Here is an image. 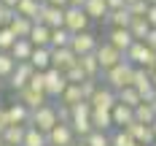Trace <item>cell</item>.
Listing matches in <instances>:
<instances>
[{
  "mask_svg": "<svg viewBox=\"0 0 156 146\" xmlns=\"http://www.w3.org/2000/svg\"><path fill=\"white\" fill-rule=\"evenodd\" d=\"M145 19L151 22V27H156V3H151V6H148V11H145Z\"/></svg>",
  "mask_w": 156,
  "mask_h": 146,
  "instance_id": "obj_44",
  "label": "cell"
},
{
  "mask_svg": "<svg viewBox=\"0 0 156 146\" xmlns=\"http://www.w3.org/2000/svg\"><path fill=\"white\" fill-rule=\"evenodd\" d=\"M65 76H67V81H70V84H83V81L89 79V76H86V73H83V68H81V65H73V68H70V70H65Z\"/></svg>",
  "mask_w": 156,
  "mask_h": 146,
  "instance_id": "obj_40",
  "label": "cell"
},
{
  "mask_svg": "<svg viewBox=\"0 0 156 146\" xmlns=\"http://www.w3.org/2000/svg\"><path fill=\"white\" fill-rule=\"evenodd\" d=\"M73 43V32L67 27H54L51 30V49H62V46H70Z\"/></svg>",
  "mask_w": 156,
  "mask_h": 146,
  "instance_id": "obj_32",
  "label": "cell"
},
{
  "mask_svg": "<svg viewBox=\"0 0 156 146\" xmlns=\"http://www.w3.org/2000/svg\"><path fill=\"white\" fill-rule=\"evenodd\" d=\"M48 3H51V6H59V8H67V6H70V0H48Z\"/></svg>",
  "mask_w": 156,
  "mask_h": 146,
  "instance_id": "obj_47",
  "label": "cell"
},
{
  "mask_svg": "<svg viewBox=\"0 0 156 146\" xmlns=\"http://www.w3.org/2000/svg\"><path fill=\"white\" fill-rule=\"evenodd\" d=\"M89 14H86V8L83 6H67L65 8V27L70 32H83L89 30Z\"/></svg>",
  "mask_w": 156,
  "mask_h": 146,
  "instance_id": "obj_4",
  "label": "cell"
},
{
  "mask_svg": "<svg viewBox=\"0 0 156 146\" xmlns=\"http://www.w3.org/2000/svg\"><path fill=\"white\" fill-rule=\"evenodd\" d=\"M148 6H151L148 0H135V3H129L126 8H129V14H132V16H145V11H148Z\"/></svg>",
  "mask_w": 156,
  "mask_h": 146,
  "instance_id": "obj_41",
  "label": "cell"
},
{
  "mask_svg": "<svg viewBox=\"0 0 156 146\" xmlns=\"http://www.w3.org/2000/svg\"><path fill=\"white\" fill-rule=\"evenodd\" d=\"M0 3H3V6H11V8H16V3H19V0H0Z\"/></svg>",
  "mask_w": 156,
  "mask_h": 146,
  "instance_id": "obj_48",
  "label": "cell"
},
{
  "mask_svg": "<svg viewBox=\"0 0 156 146\" xmlns=\"http://www.w3.org/2000/svg\"><path fill=\"white\" fill-rule=\"evenodd\" d=\"M132 87H135V89L143 95V100H151V97L156 95V87H154V81H151V73H148L145 68H135Z\"/></svg>",
  "mask_w": 156,
  "mask_h": 146,
  "instance_id": "obj_11",
  "label": "cell"
},
{
  "mask_svg": "<svg viewBox=\"0 0 156 146\" xmlns=\"http://www.w3.org/2000/svg\"><path fill=\"white\" fill-rule=\"evenodd\" d=\"M83 141H86V146H110V138L105 135V130H92Z\"/></svg>",
  "mask_w": 156,
  "mask_h": 146,
  "instance_id": "obj_39",
  "label": "cell"
},
{
  "mask_svg": "<svg viewBox=\"0 0 156 146\" xmlns=\"http://www.w3.org/2000/svg\"><path fill=\"white\" fill-rule=\"evenodd\" d=\"M126 6V0H108V8L110 11H116V8H124Z\"/></svg>",
  "mask_w": 156,
  "mask_h": 146,
  "instance_id": "obj_46",
  "label": "cell"
},
{
  "mask_svg": "<svg viewBox=\"0 0 156 146\" xmlns=\"http://www.w3.org/2000/svg\"><path fill=\"white\" fill-rule=\"evenodd\" d=\"M32 51H35V46H32L30 38H16V43L11 46V54H14L16 62H27L32 57Z\"/></svg>",
  "mask_w": 156,
  "mask_h": 146,
  "instance_id": "obj_21",
  "label": "cell"
},
{
  "mask_svg": "<svg viewBox=\"0 0 156 146\" xmlns=\"http://www.w3.org/2000/svg\"><path fill=\"white\" fill-rule=\"evenodd\" d=\"M22 146H48V138L43 130H38L35 125H27V133H24V144Z\"/></svg>",
  "mask_w": 156,
  "mask_h": 146,
  "instance_id": "obj_30",
  "label": "cell"
},
{
  "mask_svg": "<svg viewBox=\"0 0 156 146\" xmlns=\"http://www.w3.org/2000/svg\"><path fill=\"white\" fill-rule=\"evenodd\" d=\"M83 8H86V14H89V19H97V22H102V19H108L110 8H108V0H86L83 3Z\"/></svg>",
  "mask_w": 156,
  "mask_h": 146,
  "instance_id": "obj_20",
  "label": "cell"
},
{
  "mask_svg": "<svg viewBox=\"0 0 156 146\" xmlns=\"http://www.w3.org/2000/svg\"><path fill=\"white\" fill-rule=\"evenodd\" d=\"M46 73V95L48 97H62V92L67 89V76H65L59 68H48V70H43Z\"/></svg>",
  "mask_w": 156,
  "mask_h": 146,
  "instance_id": "obj_7",
  "label": "cell"
},
{
  "mask_svg": "<svg viewBox=\"0 0 156 146\" xmlns=\"http://www.w3.org/2000/svg\"><path fill=\"white\" fill-rule=\"evenodd\" d=\"M41 24H46V27H65V8L59 6H51V3H43V8H41V19H38Z\"/></svg>",
  "mask_w": 156,
  "mask_h": 146,
  "instance_id": "obj_12",
  "label": "cell"
},
{
  "mask_svg": "<svg viewBox=\"0 0 156 146\" xmlns=\"http://www.w3.org/2000/svg\"><path fill=\"white\" fill-rule=\"evenodd\" d=\"M145 46H151L156 51V27H151V32L145 35Z\"/></svg>",
  "mask_w": 156,
  "mask_h": 146,
  "instance_id": "obj_45",
  "label": "cell"
},
{
  "mask_svg": "<svg viewBox=\"0 0 156 146\" xmlns=\"http://www.w3.org/2000/svg\"><path fill=\"white\" fill-rule=\"evenodd\" d=\"M110 114H113V125H121L124 130L135 122V108H132V106H126V103H116Z\"/></svg>",
  "mask_w": 156,
  "mask_h": 146,
  "instance_id": "obj_19",
  "label": "cell"
},
{
  "mask_svg": "<svg viewBox=\"0 0 156 146\" xmlns=\"http://www.w3.org/2000/svg\"><path fill=\"white\" fill-rule=\"evenodd\" d=\"M41 8H43V3H38V0H19V3H16V14L30 16L32 22L41 19Z\"/></svg>",
  "mask_w": 156,
  "mask_h": 146,
  "instance_id": "obj_26",
  "label": "cell"
},
{
  "mask_svg": "<svg viewBox=\"0 0 156 146\" xmlns=\"http://www.w3.org/2000/svg\"><path fill=\"white\" fill-rule=\"evenodd\" d=\"M119 103H126V106H132V108H137L143 103V95L129 84V87H124V89H119Z\"/></svg>",
  "mask_w": 156,
  "mask_h": 146,
  "instance_id": "obj_33",
  "label": "cell"
},
{
  "mask_svg": "<svg viewBox=\"0 0 156 146\" xmlns=\"http://www.w3.org/2000/svg\"><path fill=\"white\" fill-rule=\"evenodd\" d=\"M76 62H78V54H76L70 46L51 49V68H59V70L65 73V70H70Z\"/></svg>",
  "mask_w": 156,
  "mask_h": 146,
  "instance_id": "obj_13",
  "label": "cell"
},
{
  "mask_svg": "<svg viewBox=\"0 0 156 146\" xmlns=\"http://www.w3.org/2000/svg\"><path fill=\"white\" fill-rule=\"evenodd\" d=\"M8 125H11V122H8V111L0 106V135L5 133V127H8Z\"/></svg>",
  "mask_w": 156,
  "mask_h": 146,
  "instance_id": "obj_43",
  "label": "cell"
},
{
  "mask_svg": "<svg viewBox=\"0 0 156 146\" xmlns=\"http://www.w3.org/2000/svg\"><path fill=\"white\" fill-rule=\"evenodd\" d=\"M97 46H100V41H97L94 32H89V30L73 32V43H70V49L76 51L78 57H81V54H89V51H97Z\"/></svg>",
  "mask_w": 156,
  "mask_h": 146,
  "instance_id": "obj_9",
  "label": "cell"
},
{
  "mask_svg": "<svg viewBox=\"0 0 156 146\" xmlns=\"http://www.w3.org/2000/svg\"><path fill=\"white\" fill-rule=\"evenodd\" d=\"M108 41L113 43L116 49H121L126 54V49L135 43V35L129 32V27H110V32H108Z\"/></svg>",
  "mask_w": 156,
  "mask_h": 146,
  "instance_id": "obj_16",
  "label": "cell"
},
{
  "mask_svg": "<svg viewBox=\"0 0 156 146\" xmlns=\"http://www.w3.org/2000/svg\"><path fill=\"white\" fill-rule=\"evenodd\" d=\"M16 95H19V100H22L27 108H32V111L48 103V95H46V92H41V89H32V87H24V89H19Z\"/></svg>",
  "mask_w": 156,
  "mask_h": 146,
  "instance_id": "obj_15",
  "label": "cell"
},
{
  "mask_svg": "<svg viewBox=\"0 0 156 146\" xmlns=\"http://www.w3.org/2000/svg\"><path fill=\"white\" fill-rule=\"evenodd\" d=\"M5 146H8V144H5Z\"/></svg>",
  "mask_w": 156,
  "mask_h": 146,
  "instance_id": "obj_57",
  "label": "cell"
},
{
  "mask_svg": "<svg viewBox=\"0 0 156 146\" xmlns=\"http://www.w3.org/2000/svg\"><path fill=\"white\" fill-rule=\"evenodd\" d=\"M86 0H70V6H83Z\"/></svg>",
  "mask_w": 156,
  "mask_h": 146,
  "instance_id": "obj_50",
  "label": "cell"
},
{
  "mask_svg": "<svg viewBox=\"0 0 156 146\" xmlns=\"http://www.w3.org/2000/svg\"><path fill=\"white\" fill-rule=\"evenodd\" d=\"M97 60H100V68H102V73L108 70V68H113V65L124 62L126 54L121 51V49H116L110 41H105V43H100L97 46Z\"/></svg>",
  "mask_w": 156,
  "mask_h": 146,
  "instance_id": "obj_6",
  "label": "cell"
},
{
  "mask_svg": "<svg viewBox=\"0 0 156 146\" xmlns=\"http://www.w3.org/2000/svg\"><path fill=\"white\" fill-rule=\"evenodd\" d=\"M105 22H108L110 27H129V24H132V14H129V8L124 6V8H116V11H110Z\"/></svg>",
  "mask_w": 156,
  "mask_h": 146,
  "instance_id": "obj_28",
  "label": "cell"
},
{
  "mask_svg": "<svg viewBox=\"0 0 156 146\" xmlns=\"http://www.w3.org/2000/svg\"><path fill=\"white\" fill-rule=\"evenodd\" d=\"M0 146H5V141H3V135H0Z\"/></svg>",
  "mask_w": 156,
  "mask_h": 146,
  "instance_id": "obj_52",
  "label": "cell"
},
{
  "mask_svg": "<svg viewBox=\"0 0 156 146\" xmlns=\"http://www.w3.org/2000/svg\"><path fill=\"white\" fill-rule=\"evenodd\" d=\"M151 127H154V135H156V119H154V125H151Z\"/></svg>",
  "mask_w": 156,
  "mask_h": 146,
  "instance_id": "obj_51",
  "label": "cell"
},
{
  "mask_svg": "<svg viewBox=\"0 0 156 146\" xmlns=\"http://www.w3.org/2000/svg\"><path fill=\"white\" fill-rule=\"evenodd\" d=\"M5 111H8V122L11 125H30V119H32V108H27L22 100L11 103Z\"/></svg>",
  "mask_w": 156,
  "mask_h": 146,
  "instance_id": "obj_17",
  "label": "cell"
},
{
  "mask_svg": "<svg viewBox=\"0 0 156 146\" xmlns=\"http://www.w3.org/2000/svg\"><path fill=\"white\" fill-rule=\"evenodd\" d=\"M92 127L94 130L113 127V114H110L108 108H94V111H92Z\"/></svg>",
  "mask_w": 156,
  "mask_h": 146,
  "instance_id": "obj_29",
  "label": "cell"
},
{
  "mask_svg": "<svg viewBox=\"0 0 156 146\" xmlns=\"http://www.w3.org/2000/svg\"><path fill=\"white\" fill-rule=\"evenodd\" d=\"M78 65L83 68V73H86L89 79H97V73H102V68H100V60H97V51L81 54V57H78Z\"/></svg>",
  "mask_w": 156,
  "mask_h": 146,
  "instance_id": "obj_22",
  "label": "cell"
},
{
  "mask_svg": "<svg viewBox=\"0 0 156 146\" xmlns=\"http://www.w3.org/2000/svg\"><path fill=\"white\" fill-rule=\"evenodd\" d=\"M32 24H35V22H32L30 16H22V14H16V16H14V22H11L8 27H11V30L16 32V38H30V32H32Z\"/></svg>",
  "mask_w": 156,
  "mask_h": 146,
  "instance_id": "obj_27",
  "label": "cell"
},
{
  "mask_svg": "<svg viewBox=\"0 0 156 146\" xmlns=\"http://www.w3.org/2000/svg\"><path fill=\"white\" fill-rule=\"evenodd\" d=\"M148 3H156V0H148Z\"/></svg>",
  "mask_w": 156,
  "mask_h": 146,
  "instance_id": "obj_55",
  "label": "cell"
},
{
  "mask_svg": "<svg viewBox=\"0 0 156 146\" xmlns=\"http://www.w3.org/2000/svg\"><path fill=\"white\" fill-rule=\"evenodd\" d=\"M126 60L132 65H137V68L151 70V68H156V51L151 46H145V41H135L132 46L126 49Z\"/></svg>",
  "mask_w": 156,
  "mask_h": 146,
  "instance_id": "obj_3",
  "label": "cell"
},
{
  "mask_svg": "<svg viewBox=\"0 0 156 146\" xmlns=\"http://www.w3.org/2000/svg\"><path fill=\"white\" fill-rule=\"evenodd\" d=\"M30 41H32V46H51V27L35 22L32 32H30Z\"/></svg>",
  "mask_w": 156,
  "mask_h": 146,
  "instance_id": "obj_24",
  "label": "cell"
},
{
  "mask_svg": "<svg viewBox=\"0 0 156 146\" xmlns=\"http://www.w3.org/2000/svg\"><path fill=\"white\" fill-rule=\"evenodd\" d=\"M16 43V32L5 24V27H0V51H11V46Z\"/></svg>",
  "mask_w": 156,
  "mask_h": 146,
  "instance_id": "obj_38",
  "label": "cell"
},
{
  "mask_svg": "<svg viewBox=\"0 0 156 146\" xmlns=\"http://www.w3.org/2000/svg\"><path fill=\"white\" fill-rule=\"evenodd\" d=\"M30 125H35L38 130H43V133H48V130H54V125H59V114H57V108L54 106H41V108H35L32 111V119Z\"/></svg>",
  "mask_w": 156,
  "mask_h": 146,
  "instance_id": "obj_5",
  "label": "cell"
},
{
  "mask_svg": "<svg viewBox=\"0 0 156 146\" xmlns=\"http://www.w3.org/2000/svg\"><path fill=\"white\" fill-rule=\"evenodd\" d=\"M129 133H132V138H135V141H137V144H145V146H151L156 141V135H154V127H151V125H143V122H137V119H135V122H132V125H129Z\"/></svg>",
  "mask_w": 156,
  "mask_h": 146,
  "instance_id": "obj_18",
  "label": "cell"
},
{
  "mask_svg": "<svg viewBox=\"0 0 156 146\" xmlns=\"http://www.w3.org/2000/svg\"><path fill=\"white\" fill-rule=\"evenodd\" d=\"M135 119H137V122H143V125H154V119H156V108L148 103V100H143L140 106L135 108Z\"/></svg>",
  "mask_w": 156,
  "mask_h": 146,
  "instance_id": "obj_34",
  "label": "cell"
},
{
  "mask_svg": "<svg viewBox=\"0 0 156 146\" xmlns=\"http://www.w3.org/2000/svg\"><path fill=\"white\" fill-rule=\"evenodd\" d=\"M32 73H35V65L27 60V62H16V70L11 73V79H8V84H11V89H24L27 84H30L32 79Z\"/></svg>",
  "mask_w": 156,
  "mask_h": 146,
  "instance_id": "obj_10",
  "label": "cell"
},
{
  "mask_svg": "<svg viewBox=\"0 0 156 146\" xmlns=\"http://www.w3.org/2000/svg\"><path fill=\"white\" fill-rule=\"evenodd\" d=\"M110 146H137V141L132 138V133L129 130H119V133H113L110 135Z\"/></svg>",
  "mask_w": 156,
  "mask_h": 146,
  "instance_id": "obj_37",
  "label": "cell"
},
{
  "mask_svg": "<svg viewBox=\"0 0 156 146\" xmlns=\"http://www.w3.org/2000/svg\"><path fill=\"white\" fill-rule=\"evenodd\" d=\"M129 32L135 35V41H145V35L151 32V22L145 16H132V24H129Z\"/></svg>",
  "mask_w": 156,
  "mask_h": 146,
  "instance_id": "obj_31",
  "label": "cell"
},
{
  "mask_svg": "<svg viewBox=\"0 0 156 146\" xmlns=\"http://www.w3.org/2000/svg\"><path fill=\"white\" fill-rule=\"evenodd\" d=\"M73 146H86V141H83V144H73Z\"/></svg>",
  "mask_w": 156,
  "mask_h": 146,
  "instance_id": "obj_53",
  "label": "cell"
},
{
  "mask_svg": "<svg viewBox=\"0 0 156 146\" xmlns=\"http://www.w3.org/2000/svg\"><path fill=\"white\" fill-rule=\"evenodd\" d=\"M148 73H151V81H154V87H156V68H151Z\"/></svg>",
  "mask_w": 156,
  "mask_h": 146,
  "instance_id": "obj_49",
  "label": "cell"
},
{
  "mask_svg": "<svg viewBox=\"0 0 156 146\" xmlns=\"http://www.w3.org/2000/svg\"><path fill=\"white\" fill-rule=\"evenodd\" d=\"M81 100H83L81 84H67V89H65L62 97H59V103H62V106H76V103H81Z\"/></svg>",
  "mask_w": 156,
  "mask_h": 146,
  "instance_id": "obj_35",
  "label": "cell"
},
{
  "mask_svg": "<svg viewBox=\"0 0 156 146\" xmlns=\"http://www.w3.org/2000/svg\"><path fill=\"white\" fill-rule=\"evenodd\" d=\"M73 135H76V130L70 122H59V125H54V130L46 133L48 146H73Z\"/></svg>",
  "mask_w": 156,
  "mask_h": 146,
  "instance_id": "obj_8",
  "label": "cell"
},
{
  "mask_svg": "<svg viewBox=\"0 0 156 146\" xmlns=\"http://www.w3.org/2000/svg\"><path fill=\"white\" fill-rule=\"evenodd\" d=\"M92 108H108L113 111V106L119 103V92L116 89H110V87H97V92L92 95Z\"/></svg>",
  "mask_w": 156,
  "mask_h": 146,
  "instance_id": "obj_14",
  "label": "cell"
},
{
  "mask_svg": "<svg viewBox=\"0 0 156 146\" xmlns=\"http://www.w3.org/2000/svg\"><path fill=\"white\" fill-rule=\"evenodd\" d=\"M38 3H48V0H38Z\"/></svg>",
  "mask_w": 156,
  "mask_h": 146,
  "instance_id": "obj_54",
  "label": "cell"
},
{
  "mask_svg": "<svg viewBox=\"0 0 156 146\" xmlns=\"http://www.w3.org/2000/svg\"><path fill=\"white\" fill-rule=\"evenodd\" d=\"M135 68H137V65H132L129 60H124V62L108 68V70H105V84H108L110 89H116V92L124 89V87H129L132 79H135Z\"/></svg>",
  "mask_w": 156,
  "mask_h": 146,
  "instance_id": "obj_1",
  "label": "cell"
},
{
  "mask_svg": "<svg viewBox=\"0 0 156 146\" xmlns=\"http://www.w3.org/2000/svg\"><path fill=\"white\" fill-rule=\"evenodd\" d=\"M16 70V60L11 51H0V79H11V73Z\"/></svg>",
  "mask_w": 156,
  "mask_h": 146,
  "instance_id": "obj_36",
  "label": "cell"
},
{
  "mask_svg": "<svg viewBox=\"0 0 156 146\" xmlns=\"http://www.w3.org/2000/svg\"><path fill=\"white\" fill-rule=\"evenodd\" d=\"M30 62L35 65V70H48L51 68V46H35Z\"/></svg>",
  "mask_w": 156,
  "mask_h": 146,
  "instance_id": "obj_23",
  "label": "cell"
},
{
  "mask_svg": "<svg viewBox=\"0 0 156 146\" xmlns=\"http://www.w3.org/2000/svg\"><path fill=\"white\" fill-rule=\"evenodd\" d=\"M92 103L89 100H81V103H76L73 106V116H70V125H73V130H76V135H81V138H86L89 133H92Z\"/></svg>",
  "mask_w": 156,
  "mask_h": 146,
  "instance_id": "obj_2",
  "label": "cell"
},
{
  "mask_svg": "<svg viewBox=\"0 0 156 146\" xmlns=\"http://www.w3.org/2000/svg\"><path fill=\"white\" fill-rule=\"evenodd\" d=\"M81 92H83V100H92V95L97 92V81L94 79H86L81 84Z\"/></svg>",
  "mask_w": 156,
  "mask_h": 146,
  "instance_id": "obj_42",
  "label": "cell"
},
{
  "mask_svg": "<svg viewBox=\"0 0 156 146\" xmlns=\"http://www.w3.org/2000/svg\"><path fill=\"white\" fill-rule=\"evenodd\" d=\"M137 146H145V144H137Z\"/></svg>",
  "mask_w": 156,
  "mask_h": 146,
  "instance_id": "obj_56",
  "label": "cell"
},
{
  "mask_svg": "<svg viewBox=\"0 0 156 146\" xmlns=\"http://www.w3.org/2000/svg\"><path fill=\"white\" fill-rule=\"evenodd\" d=\"M24 133H27V125H8L5 133H3V141L8 146H22L24 144Z\"/></svg>",
  "mask_w": 156,
  "mask_h": 146,
  "instance_id": "obj_25",
  "label": "cell"
}]
</instances>
